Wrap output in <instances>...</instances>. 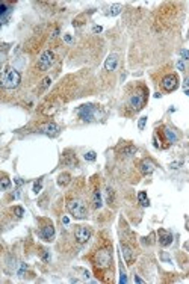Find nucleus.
<instances>
[{"label": "nucleus", "mask_w": 189, "mask_h": 284, "mask_svg": "<svg viewBox=\"0 0 189 284\" xmlns=\"http://www.w3.org/2000/svg\"><path fill=\"white\" fill-rule=\"evenodd\" d=\"M147 97H148L147 88H144V86L138 88L136 91H133V92L129 95V98H127V106H129L133 112L141 110V109L145 106V103H147Z\"/></svg>", "instance_id": "obj_1"}, {"label": "nucleus", "mask_w": 189, "mask_h": 284, "mask_svg": "<svg viewBox=\"0 0 189 284\" xmlns=\"http://www.w3.org/2000/svg\"><path fill=\"white\" fill-rule=\"evenodd\" d=\"M20 82H21V76H20V73H18L17 70H14V68L8 70V71L3 74V77H2V86H3L5 89H14V88H17V86L20 85Z\"/></svg>", "instance_id": "obj_2"}, {"label": "nucleus", "mask_w": 189, "mask_h": 284, "mask_svg": "<svg viewBox=\"0 0 189 284\" xmlns=\"http://www.w3.org/2000/svg\"><path fill=\"white\" fill-rule=\"evenodd\" d=\"M67 209L68 212L76 218V219H85L88 216V210L86 205L80 201V200H70L67 203Z\"/></svg>", "instance_id": "obj_3"}, {"label": "nucleus", "mask_w": 189, "mask_h": 284, "mask_svg": "<svg viewBox=\"0 0 189 284\" xmlns=\"http://www.w3.org/2000/svg\"><path fill=\"white\" fill-rule=\"evenodd\" d=\"M55 61V55H53V51L52 50H45L44 53L40 56V59H38L36 62V67L40 71H47L50 68V65L53 63Z\"/></svg>", "instance_id": "obj_4"}, {"label": "nucleus", "mask_w": 189, "mask_h": 284, "mask_svg": "<svg viewBox=\"0 0 189 284\" xmlns=\"http://www.w3.org/2000/svg\"><path fill=\"white\" fill-rule=\"evenodd\" d=\"M112 262V255L109 249H100L95 254V266L98 267H107Z\"/></svg>", "instance_id": "obj_5"}, {"label": "nucleus", "mask_w": 189, "mask_h": 284, "mask_svg": "<svg viewBox=\"0 0 189 284\" xmlns=\"http://www.w3.org/2000/svg\"><path fill=\"white\" fill-rule=\"evenodd\" d=\"M77 115L85 121H92L95 118V107L94 105H83L77 109Z\"/></svg>", "instance_id": "obj_6"}, {"label": "nucleus", "mask_w": 189, "mask_h": 284, "mask_svg": "<svg viewBox=\"0 0 189 284\" xmlns=\"http://www.w3.org/2000/svg\"><path fill=\"white\" fill-rule=\"evenodd\" d=\"M177 86H179V79L175 74H168L162 79V88L165 89L167 92H171L174 89H177Z\"/></svg>", "instance_id": "obj_7"}, {"label": "nucleus", "mask_w": 189, "mask_h": 284, "mask_svg": "<svg viewBox=\"0 0 189 284\" xmlns=\"http://www.w3.org/2000/svg\"><path fill=\"white\" fill-rule=\"evenodd\" d=\"M74 237H76V240H77L79 243H85V242L89 240V237H91V231H89V228L79 225L77 228L74 230Z\"/></svg>", "instance_id": "obj_8"}, {"label": "nucleus", "mask_w": 189, "mask_h": 284, "mask_svg": "<svg viewBox=\"0 0 189 284\" xmlns=\"http://www.w3.org/2000/svg\"><path fill=\"white\" fill-rule=\"evenodd\" d=\"M159 243L162 247H168V245L172 243V234L170 231H165V230H159Z\"/></svg>", "instance_id": "obj_9"}, {"label": "nucleus", "mask_w": 189, "mask_h": 284, "mask_svg": "<svg viewBox=\"0 0 189 284\" xmlns=\"http://www.w3.org/2000/svg\"><path fill=\"white\" fill-rule=\"evenodd\" d=\"M139 169H141V172L144 174V175H148V174H151L154 171V163L151 162V160H148V159H144L141 163H139Z\"/></svg>", "instance_id": "obj_10"}, {"label": "nucleus", "mask_w": 189, "mask_h": 284, "mask_svg": "<svg viewBox=\"0 0 189 284\" xmlns=\"http://www.w3.org/2000/svg\"><path fill=\"white\" fill-rule=\"evenodd\" d=\"M41 133H44V135H47V136H56V135L59 133V127H58V124H55V123H50V124H47L45 127L41 128Z\"/></svg>", "instance_id": "obj_11"}, {"label": "nucleus", "mask_w": 189, "mask_h": 284, "mask_svg": "<svg viewBox=\"0 0 189 284\" xmlns=\"http://www.w3.org/2000/svg\"><path fill=\"white\" fill-rule=\"evenodd\" d=\"M41 237H43L44 240H47V242L53 240V237H55V228H53L52 225L43 227V228H41Z\"/></svg>", "instance_id": "obj_12"}, {"label": "nucleus", "mask_w": 189, "mask_h": 284, "mask_svg": "<svg viewBox=\"0 0 189 284\" xmlns=\"http://www.w3.org/2000/svg\"><path fill=\"white\" fill-rule=\"evenodd\" d=\"M117 63H118V56L117 55H109L106 62H105V68L107 71H113L117 68Z\"/></svg>", "instance_id": "obj_13"}, {"label": "nucleus", "mask_w": 189, "mask_h": 284, "mask_svg": "<svg viewBox=\"0 0 189 284\" xmlns=\"http://www.w3.org/2000/svg\"><path fill=\"white\" fill-rule=\"evenodd\" d=\"M121 249H123V255H124V260L127 262L129 265L133 262V251L127 247L126 243H121Z\"/></svg>", "instance_id": "obj_14"}, {"label": "nucleus", "mask_w": 189, "mask_h": 284, "mask_svg": "<svg viewBox=\"0 0 189 284\" xmlns=\"http://www.w3.org/2000/svg\"><path fill=\"white\" fill-rule=\"evenodd\" d=\"M163 135H165V139H167V142H170V144H174V142L177 141V133H175L174 130H171V128H168V127L163 128Z\"/></svg>", "instance_id": "obj_15"}, {"label": "nucleus", "mask_w": 189, "mask_h": 284, "mask_svg": "<svg viewBox=\"0 0 189 284\" xmlns=\"http://www.w3.org/2000/svg\"><path fill=\"white\" fill-rule=\"evenodd\" d=\"M92 205L95 209H100L103 205V201H102V193H100V190L98 189H95L94 190V193H92Z\"/></svg>", "instance_id": "obj_16"}, {"label": "nucleus", "mask_w": 189, "mask_h": 284, "mask_svg": "<svg viewBox=\"0 0 189 284\" xmlns=\"http://www.w3.org/2000/svg\"><path fill=\"white\" fill-rule=\"evenodd\" d=\"M121 5H118V3H115V5H112L110 6V9H109V12H107V15H110V17H115V15H118L120 12H121Z\"/></svg>", "instance_id": "obj_17"}, {"label": "nucleus", "mask_w": 189, "mask_h": 284, "mask_svg": "<svg viewBox=\"0 0 189 284\" xmlns=\"http://www.w3.org/2000/svg\"><path fill=\"white\" fill-rule=\"evenodd\" d=\"M138 200H139L141 205H144V207H148V205H150V201H148V198H147V193H145V192H139V193H138Z\"/></svg>", "instance_id": "obj_18"}, {"label": "nucleus", "mask_w": 189, "mask_h": 284, "mask_svg": "<svg viewBox=\"0 0 189 284\" xmlns=\"http://www.w3.org/2000/svg\"><path fill=\"white\" fill-rule=\"evenodd\" d=\"M70 183V175L68 174H61L58 178V185L59 186H67Z\"/></svg>", "instance_id": "obj_19"}, {"label": "nucleus", "mask_w": 189, "mask_h": 284, "mask_svg": "<svg viewBox=\"0 0 189 284\" xmlns=\"http://www.w3.org/2000/svg\"><path fill=\"white\" fill-rule=\"evenodd\" d=\"M136 153V148L133 147V145H129V147H126V148H123V154L126 157H129V156H132V154H135Z\"/></svg>", "instance_id": "obj_20"}, {"label": "nucleus", "mask_w": 189, "mask_h": 284, "mask_svg": "<svg viewBox=\"0 0 189 284\" xmlns=\"http://www.w3.org/2000/svg\"><path fill=\"white\" fill-rule=\"evenodd\" d=\"M83 157H85V160L94 162V160L97 159V154H95V151H88V153H85V154H83Z\"/></svg>", "instance_id": "obj_21"}, {"label": "nucleus", "mask_w": 189, "mask_h": 284, "mask_svg": "<svg viewBox=\"0 0 189 284\" xmlns=\"http://www.w3.org/2000/svg\"><path fill=\"white\" fill-rule=\"evenodd\" d=\"M9 186H11V180H9L8 177H3V178H2V185H0V187H2V190H6Z\"/></svg>", "instance_id": "obj_22"}, {"label": "nucleus", "mask_w": 189, "mask_h": 284, "mask_svg": "<svg viewBox=\"0 0 189 284\" xmlns=\"http://www.w3.org/2000/svg\"><path fill=\"white\" fill-rule=\"evenodd\" d=\"M12 210H14V213H15L17 218H21V216L24 215V210H23V207H20V205H15V207L12 209Z\"/></svg>", "instance_id": "obj_23"}, {"label": "nucleus", "mask_w": 189, "mask_h": 284, "mask_svg": "<svg viewBox=\"0 0 189 284\" xmlns=\"http://www.w3.org/2000/svg\"><path fill=\"white\" fill-rule=\"evenodd\" d=\"M145 124H147V117H141L139 121H138V128H139V130H144Z\"/></svg>", "instance_id": "obj_24"}, {"label": "nucleus", "mask_w": 189, "mask_h": 284, "mask_svg": "<svg viewBox=\"0 0 189 284\" xmlns=\"http://www.w3.org/2000/svg\"><path fill=\"white\" fill-rule=\"evenodd\" d=\"M50 83H52V79H50V77H45V79L43 80V85H41V91L47 89V88L50 86Z\"/></svg>", "instance_id": "obj_25"}, {"label": "nucleus", "mask_w": 189, "mask_h": 284, "mask_svg": "<svg viewBox=\"0 0 189 284\" xmlns=\"http://www.w3.org/2000/svg\"><path fill=\"white\" fill-rule=\"evenodd\" d=\"M106 197H107V201L112 204V201H113V192H112V189H110V187H107V189H106Z\"/></svg>", "instance_id": "obj_26"}, {"label": "nucleus", "mask_w": 189, "mask_h": 284, "mask_svg": "<svg viewBox=\"0 0 189 284\" xmlns=\"http://www.w3.org/2000/svg\"><path fill=\"white\" fill-rule=\"evenodd\" d=\"M41 186H43V182H41V180H38V182L33 185V192H35V193H38V192L41 190Z\"/></svg>", "instance_id": "obj_27"}, {"label": "nucleus", "mask_w": 189, "mask_h": 284, "mask_svg": "<svg viewBox=\"0 0 189 284\" xmlns=\"http://www.w3.org/2000/svg\"><path fill=\"white\" fill-rule=\"evenodd\" d=\"M160 259L163 262H167V263H171V257L167 254V252H160Z\"/></svg>", "instance_id": "obj_28"}, {"label": "nucleus", "mask_w": 189, "mask_h": 284, "mask_svg": "<svg viewBox=\"0 0 189 284\" xmlns=\"http://www.w3.org/2000/svg\"><path fill=\"white\" fill-rule=\"evenodd\" d=\"M180 56H182L183 59H189V50L182 48V50H180Z\"/></svg>", "instance_id": "obj_29"}, {"label": "nucleus", "mask_w": 189, "mask_h": 284, "mask_svg": "<svg viewBox=\"0 0 189 284\" xmlns=\"http://www.w3.org/2000/svg\"><path fill=\"white\" fill-rule=\"evenodd\" d=\"M182 165H183V162H172L170 166H171V169H179Z\"/></svg>", "instance_id": "obj_30"}, {"label": "nucleus", "mask_w": 189, "mask_h": 284, "mask_svg": "<svg viewBox=\"0 0 189 284\" xmlns=\"http://www.w3.org/2000/svg\"><path fill=\"white\" fill-rule=\"evenodd\" d=\"M177 68H179L180 71H183V70L186 68V65H185V62H182V61H179V62H177Z\"/></svg>", "instance_id": "obj_31"}, {"label": "nucleus", "mask_w": 189, "mask_h": 284, "mask_svg": "<svg viewBox=\"0 0 189 284\" xmlns=\"http://www.w3.org/2000/svg\"><path fill=\"white\" fill-rule=\"evenodd\" d=\"M135 283H139V284H142V283H144V280H142V278H139L138 275H135Z\"/></svg>", "instance_id": "obj_32"}, {"label": "nucleus", "mask_w": 189, "mask_h": 284, "mask_svg": "<svg viewBox=\"0 0 189 284\" xmlns=\"http://www.w3.org/2000/svg\"><path fill=\"white\" fill-rule=\"evenodd\" d=\"M102 30H103V29H102V26H95V27L92 29V32H95V33H97V32H102Z\"/></svg>", "instance_id": "obj_33"}, {"label": "nucleus", "mask_w": 189, "mask_h": 284, "mask_svg": "<svg viewBox=\"0 0 189 284\" xmlns=\"http://www.w3.org/2000/svg\"><path fill=\"white\" fill-rule=\"evenodd\" d=\"M64 40H65L67 43H71V36H70V35H65V38H64Z\"/></svg>", "instance_id": "obj_34"}, {"label": "nucleus", "mask_w": 189, "mask_h": 284, "mask_svg": "<svg viewBox=\"0 0 189 284\" xmlns=\"http://www.w3.org/2000/svg\"><path fill=\"white\" fill-rule=\"evenodd\" d=\"M185 86H189V79H186V80H185Z\"/></svg>", "instance_id": "obj_35"}, {"label": "nucleus", "mask_w": 189, "mask_h": 284, "mask_svg": "<svg viewBox=\"0 0 189 284\" xmlns=\"http://www.w3.org/2000/svg\"><path fill=\"white\" fill-rule=\"evenodd\" d=\"M185 94H186V95L189 97V89H186V91H185Z\"/></svg>", "instance_id": "obj_36"}, {"label": "nucleus", "mask_w": 189, "mask_h": 284, "mask_svg": "<svg viewBox=\"0 0 189 284\" xmlns=\"http://www.w3.org/2000/svg\"><path fill=\"white\" fill-rule=\"evenodd\" d=\"M188 251H189V247H188Z\"/></svg>", "instance_id": "obj_37"}]
</instances>
